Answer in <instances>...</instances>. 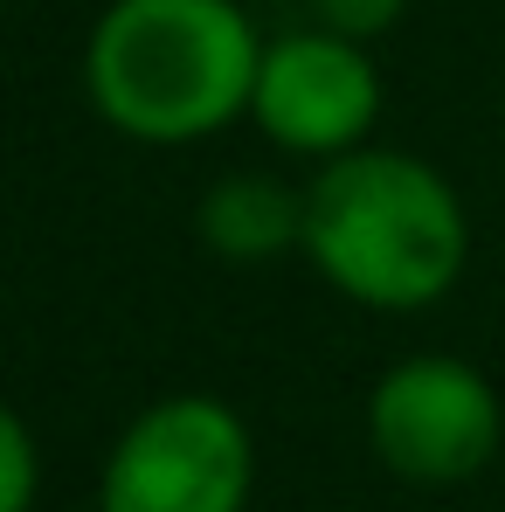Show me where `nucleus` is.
Listing matches in <instances>:
<instances>
[{"label":"nucleus","mask_w":505,"mask_h":512,"mask_svg":"<svg viewBox=\"0 0 505 512\" xmlns=\"http://www.w3.org/2000/svg\"><path fill=\"white\" fill-rule=\"evenodd\" d=\"M263 42L236 0H111L84 42L90 111L139 146H194L256 97Z\"/></svg>","instance_id":"f257e3e1"},{"label":"nucleus","mask_w":505,"mask_h":512,"mask_svg":"<svg viewBox=\"0 0 505 512\" xmlns=\"http://www.w3.org/2000/svg\"><path fill=\"white\" fill-rule=\"evenodd\" d=\"M312 270L339 298L367 312H422L436 305L471 250L464 201L416 153L353 146L326 160L305 187V243Z\"/></svg>","instance_id":"f03ea898"},{"label":"nucleus","mask_w":505,"mask_h":512,"mask_svg":"<svg viewBox=\"0 0 505 512\" xmlns=\"http://www.w3.org/2000/svg\"><path fill=\"white\" fill-rule=\"evenodd\" d=\"M256 485V443L215 395H167L132 416L104 457L97 512H243Z\"/></svg>","instance_id":"7ed1b4c3"},{"label":"nucleus","mask_w":505,"mask_h":512,"mask_svg":"<svg viewBox=\"0 0 505 512\" xmlns=\"http://www.w3.org/2000/svg\"><path fill=\"white\" fill-rule=\"evenodd\" d=\"M499 395L471 360L416 353L367 395V443L409 485H464L499 450Z\"/></svg>","instance_id":"20e7f679"},{"label":"nucleus","mask_w":505,"mask_h":512,"mask_svg":"<svg viewBox=\"0 0 505 512\" xmlns=\"http://www.w3.org/2000/svg\"><path fill=\"white\" fill-rule=\"evenodd\" d=\"M250 118L263 125V139H277L284 153L339 160L381 118V70L339 28L277 35L263 49V70H256Z\"/></svg>","instance_id":"39448f33"},{"label":"nucleus","mask_w":505,"mask_h":512,"mask_svg":"<svg viewBox=\"0 0 505 512\" xmlns=\"http://www.w3.org/2000/svg\"><path fill=\"white\" fill-rule=\"evenodd\" d=\"M194 229L229 263H263V256H284L305 243V194H291L270 173H229L201 194Z\"/></svg>","instance_id":"423d86ee"},{"label":"nucleus","mask_w":505,"mask_h":512,"mask_svg":"<svg viewBox=\"0 0 505 512\" xmlns=\"http://www.w3.org/2000/svg\"><path fill=\"white\" fill-rule=\"evenodd\" d=\"M35 485H42L35 436H28V423L0 402V512H28L35 506Z\"/></svg>","instance_id":"0eeeda50"},{"label":"nucleus","mask_w":505,"mask_h":512,"mask_svg":"<svg viewBox=\"0 0 505 512\" xmlns=\"http://www.w3.org/2000/svg\"><path fill=\"white\" fill-rule=\"evenodd\" d=\"M319 7V21L339 28V35H353V42H367V35H388L395 21H402V7L409 0H312Z\"/></svg>","instance_id":"6e6552de"}]
</instances>
